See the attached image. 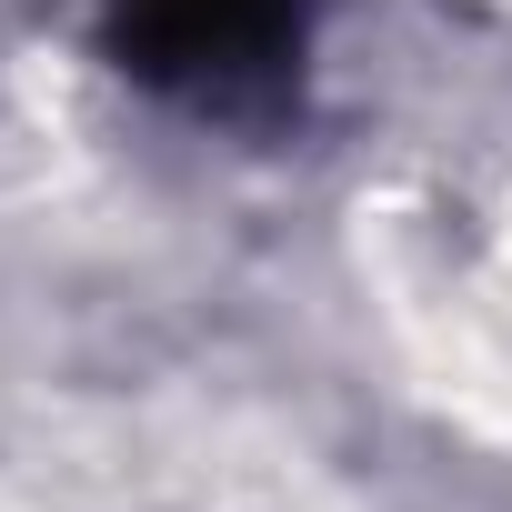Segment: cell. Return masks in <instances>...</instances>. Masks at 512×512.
Listing matches in <instances>:
<instances>
[{
	"instance_id": "cell-1",
	"label": "cell",
	"mask_w": 512,
	"mask_h": 512,
	"mask_svg": "<svg viewBox=\"0 0 512 512\" xmlns=\"http://www.w3.org/2000/svg\"><path fill=\"white\" fill-rule=\"evenodd\" d=\"M101 51L201 121H282L302 101L312 0H101Z\"/></svg>"
}]
</instances>
